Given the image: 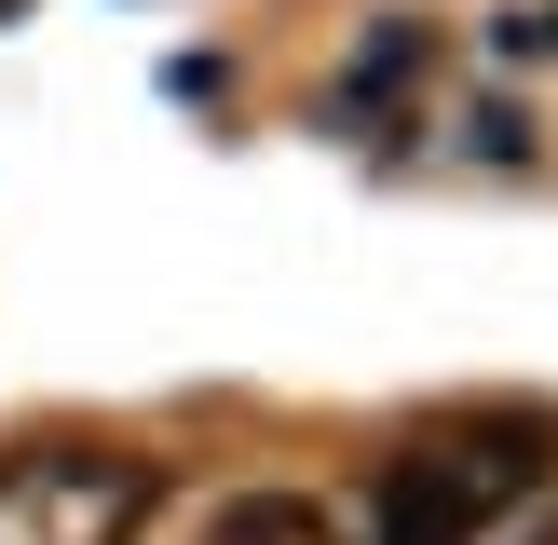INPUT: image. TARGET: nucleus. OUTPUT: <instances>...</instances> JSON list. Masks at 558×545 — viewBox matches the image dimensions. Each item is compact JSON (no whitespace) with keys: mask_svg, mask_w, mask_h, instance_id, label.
<instances>
[{"mask_svg":"<svg viewBox=\"0 0 558 545\" xmlns=\"http://www.w3.org/2000/svg\"><path fill=\"white\" fill-rule=\"evenodd\" d=\"M490 41H505V55H558V0H532V14H505Z\"/></svg>","mask_w":558,"mask_h":545,"instance_id":"4","label":"nucleus"},{"mask_svg":"<svg viewBox=\"0 0 558 545\" xmlns=\"http://www.w3.org/2000/svg\"><path fill=\"white\" fill-rule=\"evenodd\" d=\"M558 463V423L532 409H490V423H436L423 450H396V477L368 491V545H490L505 505H532Z\"/></svg>","mask_w":558,"mask_h":545,"instance_id":"1","label":"nucleus"},{"mask_svg":"<svg viewBox=\"0 0 558 545\" xmlns=\"http://www.w3.org/2000/svg\"><path fill=\"white\" fill-rule=\"evenodd\" d=\"M191 545H341V518L314 491H232V505H205Z\"/></svg>","mask_w":558,"mask_h":545,"instance_id":"3","label":"nucleus"},{"mask_svg":"<svg viewBox=\"0 0 558 545\" xmlns=\"http://www.w3.org/2000/svg\"><path fill=\"white\" fill-rule=\"evenodd\" d=\"M14 14H27V0H0V27H14Z\"/></svg>","mask_w":558,"mask_h":545,"instance_id":"6","label":"nucleus"},{"mask_svg":"<svg viewBox=\"0 0 558 545\" xmlns=\"http://www.w3.org/2000/svg\"><path fill=\"white\" fill-rule=\"evenodd\" d=\"M490 545H558V505L532 491V505H518V532H490Z\"/></svg>","mask_w":558,"mask_h":545,"instance_id":"5","label":"nucleus"},{"mask_svg":"<svg viewBox=\"0 0 558 545\" xmlns=\"http://www.w3.org/2000/svg\"><path fill=\"white\" fill-rule=\"evenodd\" d=\"M150 532V463L109 436H27L0 450V545H136Z\"/></svg>","mask_w":558,"mask_h":545,"instance_id":"2","label":"nucleus"}]
</instances>
